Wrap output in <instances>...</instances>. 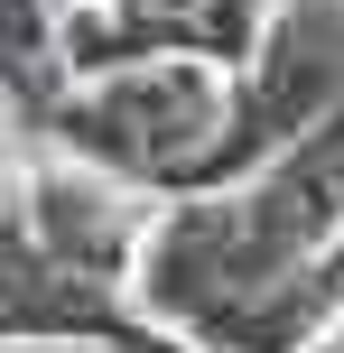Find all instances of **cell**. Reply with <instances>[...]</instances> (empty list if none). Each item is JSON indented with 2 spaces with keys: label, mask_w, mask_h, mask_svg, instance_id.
<instances>
[{
  "label": "cell",
  "mask_w": 344,
  "mask_h": 353,
  "mask_svg": "<svg viewBox=\"0 0 344 353\" xmlns=\"http://www.w3.org/2000/svg\"><path fill=\"white\" fill-rule=\"evenodd\" d=\"M37 112L93 176L140 195H196L233 112V74L214 56H130L93 65L74 93H47Z\"/></svg>",
  "instance_id": "cell-1"
},
{
  "label": "cell",
  "mask_w": 344,
  "mask_h": 353,
  "mask_svg": "<svg viewBox=\"0 0 344 353\" xmlns=\"http://www.w3.org/2000/svg\"><path fill=\"white\" fill-rule=\"evenodd\" d=\"M47 56H56V19H47V0H0V84H10V93H37Z\"/></svg>",
  "instance_id": "cell-2"
},
{
  "label": "cell",
  "mask_w": 344,
  "mask_h": 353,
  "mask_svg": "<svg viewBox=\"0 0 344 353\" xmlns=\"http://www.w3.org/2000/svg\"><path fill=\"white\" fill-rule=\"evenodd\" d=\"M0 353H140V344H93V335H37V344H0ZM177 353V344H168Z\"/></svg>",
  "instance_id": "cell-3"
},
{
  "label": "cell",
  "mask_w": 344,
  "mask_h": 353,
  "mask_svg": "<svg viewBox=\"0 0 344 353\" xmlns=\"http://www.w3.org/2000/svg\"><path fill=\"white\" fill-rule=\"evenodd\" d=\"M298 353H344V307H335V316H326V325H316V335H307V344H298Z\"/></svg>",
  "instance_id": "cell-4"
}]
</instances>
